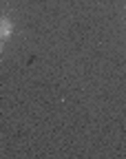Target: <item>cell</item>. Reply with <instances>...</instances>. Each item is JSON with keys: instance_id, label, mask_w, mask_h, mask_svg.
I'll return each instance as SVG.
<instances>
[{"instance_id": "1", "label": "cell", "mask_w": 126, "mask_h": 159, "mask_svg": "<svg viewBox=\"0 0 126 159\" xmlns=\"http://www.w3.org/2000/svg\"><path fill=\"white\" fill-rule=\"evenodd\" d=\"M13 33V25L9 18H0V40H7Z\"/></svg>"}, {"instance_id": "2", "label": "cell", "mask_w": 126, "mask_h": 159, "mask_svg": "<svg viewBox=\"0 0 126 159\" xmlns=\"http://www.w3.org/2000/svg\"><path fill=\"white\" fill-rule=\"evenodd\" d=\"M0 51H2V40H0Z\"/></svg>"}]
</instances>
